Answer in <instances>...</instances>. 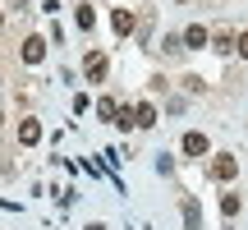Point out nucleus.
<instances>
[{"mask_svg":"<svg viewBox=\"0 0 248 230\" xmlns=\"http://www.w3.org/2000/svg\"><path fill=\"white\" fill-rule=\"evenodd\" d=\"M46 60V42L42 37H28L23 42V65H42Z\"/></svg>","mask_w":248,"mask_h":230,"instance_id":"nucleus-1","label":"nucleus"},{"mask_svg":"<svg viewBox=\"0 0 248 230\" xmlns=\"http://www.w3.org/2000/svg\"><path fill=\"white\" fill-rule=\"evenodd\" d=\"M234 170H239V161H234V157H216L212 161V180H234Z\"/></svg>","mask_w":248,"mask_h":230,"instance_id":"nucleus-2","label":"nucleus"},{"mask_svg":"<svg viewBox=\"0 0 248 230\" xmlns=\"http://www.w3.org/2000/svg\"><path fill=\"white\" fill-rule=\"evenodd\" d=\"M133 124H138V129H152V124H156V106H152V101L133 106Z\"/></svg>","mask_w":248,"mask_h":230,"instance_id":"nucleus-3","label":"nucleus"},{"mask_svg":"<svg viewBox=\"0 0 248 230\" xmlns=\"http://www.w3.org/2000/svg\"><path fill=\"white\" fill-rule=\"evenodd\" d=\"M37 138H42V124H37V120H23V124H18V143H23V148H32Z\"/></svg>","mask_w":248,"mask_h":230,"instance_id":"nucleus-4","label":"nucleus"},{"mask_svg":"<svg viewBox=\"0 0 248 230\" xmlns=\"http://www.w3.org/2000/svg\"><path fill=\"white\" fill-rule=\"evenodd\" d=\"M207 148H212V143H207V133H184V152H188V157H202Z\"/></svg>","mask_w":248,"mask_h":230,"instance_id":"nucleus-5","label":"nucleus"},{"mask_svg":"<svg viewBox=\"0 0 248 230\" xmlns=\"http://www.w3.org/2000/svg\"><path fill=\"white\" fill-rule=\"evenodd\" d=\"M88 79H92V83L106 79V55H101V51H92V55H88Z\"/></svg>","mask_w":248,"mask_h":230,"instance_id":"nucleus-6","label":"nucleus"},{"mask_svg":"<svg viewBox=\"0 0 248 230\" xmlns=\"http://www.w3.org/2000/svg\"><path fill=\"white\" fill-rule=\"evenodd\" d=\"M179 42H184V46H193V51H198V46H207V28H202V23L184 28V37H179Z\"/></svg>","mask_w":248,"mask_h":230,"instance_id":"nucleus-7","label":"nucleus"},{"mask_svg":"<svg viewBox=\"0 0 248 230\" xmlns=\"http://www.w3.org/2000/svg\"><path fill=\"white\" fill-rule=\"evenodd\" d=\"M110 23H115V33H120V37H129V33H133V14H129V9H115V18H110Z\"/></svg>","mask_w":248,"mask_h":230,"instance_id":"nucleus-8","label":"nucleus"},{"mask_svg":"<svg viewBox=\"0 0 248 230\" xmlns=\"http://www.w3.org/2000/svg\"><path fill=\"white\" fill-rule=\"evenodd\" d=\"M198 221H202L198 203H193V198H184V226H188V230H198Z\"/></svg>","mask_w":248,"mask_h":230,"instance_id":"nucleus-9","label":"nucleus"},{"mask_svg":"<svg viewBox=\"0 0 248 230\" xmlns=\"http://www.w3.org/2000/svg\"><path fill=\"white\" fill-rule=\"evenodd\" d=\"M92 23H97V14H92V9H88V5H78V28H83V33H88V28H92Z\"/></svg>","mask_w":248,"mask_h":230,"instance_id":"nucleus-10","label":"nucleus"},{"mask_svg":"<svg viewBox=\"0 0 248 230\" xmlns=\"http://www.w3.org/2000/svg\"><path fill=\"white\" fill-rule=\"evenodd\" d=\"M221 212H225V216H234V212H239V198L225 194V198H221Z\"/></svg>","mask_w":248,"mask_h":230,"instance_id":"nucleus-11","label":"nucleus"},{"mask_svg":"<svg viewBox=\"0 0 248 230\" xmlns=\"http://www.w3.org/2000/svg\"><path fill=\"white\" fill-rule=\"evenodd\" d=\"M115 124H120V129H133V111H129V106L115 111Z\"/></svg>","mask_w":248,"mask_h":230,"instance_id":"nucleus-12","label":"nucleus"},{"mask_svg":"<svg viewBox=\"0 0 248 230\" xmlns=\"http://www.w3.org/2000/svg\"><path fill=\"white\" fill-rule=\"evenodd\" d=\"M234 51H239V55H244V60H248V33L239 37V42H234Z\"/></svg>","mask_w":248,"mask_h":230,"instance_id":"nucleus-13","label":"nucleus"},{"mask_svg":"<svg viewBox=\"0 0 248 230\" xmlns=\"http://www.w3.org/2000/svg\"><path fill=\"white\" fill-rule=\"evenodd\" d=\"M88 230H106V226H97V221H92V226H88Z\"/></svg>","mask_w":248,"mask_h":230,"instance_id":"nucleus-14","label":"nucleus"}]
</instances>
